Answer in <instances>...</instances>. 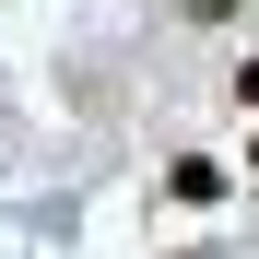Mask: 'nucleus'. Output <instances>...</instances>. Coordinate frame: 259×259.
Segmentation results:
<instances>
[{"mask_svg": "<svg viewBox=\"0 0 259 259\" xmlns=\"http://www.w3.org/2000/svg\"><path fill=\"white\" fill-rule=\"evenodd\" d=\"M247 165H259V142H247Z\"/></svg>", "mask_w": 259, "mask_h": 259, "instance_id": "obj_2", "label": "nucleus"}, {"mask_svg": "<svg viewBox=\"0 0 259 259\" xmlns=\"http://www.w3.org/2000/svg\"><path fill=\"white\" fill-rule=\"evenodd\" d=\"M165 189H177V200H224V165H212V153H177V165H165Z\"/></svg>", "mask_w": 259, "mask_h": 259, "instance_id": "obj_1", "label": "nucleus"}]
</instances>
